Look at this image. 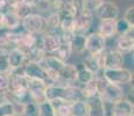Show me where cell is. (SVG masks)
<instances>
[{"mask_svg":"<svg viewBox=\"0 0 134 116\" xmlns=\"http://www.w3.org/2000/svg\"><path fill=\"white\" fill-rule=\"evenodd\" d=\"M6 2H7L8 9H13L16 6H19V5L24 4V0H6Z\"/></svg>","mask_w":134,"mask_h":116,"instance_id":"obj_44","label":"cell"},{"mask_svg":"<svg viewBox=\"0 0 134 116\" xmlns=\"http://www.w3.org/2000/svg\"><path fill=\"white\" fill-rule=\"evenodd\" d=\"M85 103L87 108L86 116H106V107L104 100L100 97L99 94L90 96L85 99Z\"/></svg>","mask_w":134,"mask_h":116,"instance_id":"obj_10","label":"cell"},{"mask_svg":"<svg viewBox=\"0 0 134 116\" xmlns=\"http://www.w3.org/2000/svg\"><path fill=\"white\" fill-rule=\"evenodd\" d=\"M37 44V38L35 35L29 34V33H25L24 36L20 38V41L16 43V49L27 55L35 45Z\"/></svg>","mask_w":134,"mask_h":116,"instance_id":"obj_17","label":"cell"},{"mask_svg":"<svg viewBox=\"0 0 134 116\" xmlns=\"http://www.w3.org/2000/svg\"><path fill=\"white\" fill-rule=\"evenodd\" d=\"M25 33H26L25 30H20V32H19L18 29H14V30H8V32H6L4 34V36L9 41V42L16 44V43L20 41V38L24 36Z\"/></svg>","mask_w":134,"mask_h":116,"instance_id":"obj_34","label":"cell"},{"mask_svg":"<svg viewBox=\"0 0 134 116\" xmlns=\"http://www.w3.org/2000/svg\"><path fill=\"white\" fill-rule=\"evenodd\" d=\"M12 11L14 12V14L20 19V21H22V20H24L25 17H27L28 15L33 14V11H34V9H33L32 7H29L28 5L21 4V5H19V6H16L15 8H13Z\"/></svg>","mask_w":134,"mask_h":116,"instance_id":"obj_31","label":"cell"},{"mask_svg":"<svg viewBox=\"0 0 134 116\" xmlns=\"http://www.w3.org/2000/svg\"><path fill=\"white\" fill-rule=\"evenodd\" d=\"M114 26H115V35H119V36L128 35L133 32V27L128 22H126L122 17L115 20Z\"/></svg>","mask_w":134,"mask_h":116,"instance_id":"obj_28","label":"cell"},{"mask_svg":"<svg viewBox=\"0 0 134 116\" xmlns=\"http://www.w3.org/2000/svg\"><path fill=\"white\" fill-rule=\"evenodd\" d=\"M14 115V105L11 101L0 105V116H13Z\"/></svg>","mask_w":134,"mask_h":116,"instance_id":"obj_37","label":"cell"},{"mask_svg":"<svg viewBox=\"0 0 134 116\" xmlns=\"http://www.w3.org/2000/svg\"><path fill=\"white\" fill-rule=\"evenodd\" d=\"M36 116H56L51 102L43 101L37 105V115Z\"/></svg>","mask_w":134,"mask_h":116,"instance_id":"obj_30","label":"cell"},{"mask_svg":"<svg viewBox=\"0 0 134 116\" xmlns=\"http://www.w3.org/2000/svg\"><path fill=\"white\" fill-rule=\"evenodd\" d=\"M14 49H16V44L9 42L4 35H0V55L7 56Z\"/></svg>","mask_w":134,"mask_h":116,"instance_id":"obj_32","label":"cell"},{"mask_svg":"<svg viewBox=\"0 0 134 116\" xmlns=\"http://www.w3.org/2000/svg\"><path fill=\"white\" fill-rule=\"evenodd\" d=\"M92 14H93L92 12H90L89 9H85L81 14L75 16V22H74L75 34L85 35V33L89 32L92 25V20H93L92 19Z\"/></svg>","mask_w":134,"mask_h":116,"instance_id":"obj_9","label":"cell"},{"mask_svg":"<svg viewBox=\"0 0 134 116\" xmlns=\"http://www.w3.org/2000/svg\"><path fill=\"white\" fill-rule=\"evenodd\" d=\"M7 62H8V66L11 69V72L16 71V70H20L25 66L26 62H27V57H26V55L22 51L14 49L7 55Z\"/></svg>","mask_w":134,"mask_h":116,"instance_id":"obj_15","label":"cell"},{"mask_svg":"<svg viewBox=\"0 0 134 116\" xmlns=\"http://www.w3.org/2000/svg\"><path fill=\"white\" fill-rule=\"evenodd\" d=\"M9 73H11V69L8 66L7 56L0 55V74H9Z\"/></svg>","mask_w":134,"mask_h":116,"instance_id":"obj_39","label":"cell"},{"mask_svg":"<svg viewBox=\"0 0 134 116\" xmlns=\"http://www.w3.org/2000/svg\"><path fill=\"white\" fill-rule=\"evenodd\" d=\"M13 116H15V115H13Z\"/></svg>","mask_w":134,"mask_h":116,"instance_id":"obj_49","label":"cell"},{"mask_svg":"<svg viewBox=\"0 0 134 116\" xmlns=\"http://www.w3.org/2000/svg\"><path fill=\"white\" fill-rule=\"evenodd\" d=\"M8 9V7H7V2L6 0H0V11L1 12H5Z\"/></svg>","mask_w":134,"mask_h":116,"instance_id":"obj_47","label":"cell"},{"mask_svg":"<svg viewBox=\"0 0 134 116\" xmlns=\"http://www.w3.org/2000/svg\"><path fill=\"white\" fill-rule=\"evenodd\" d=\"M9 85V74H0V92H7Z\"/></svg>","mask_w":134,"mask_h":116,"instance_id":"obj_42","label":"cell"},{"mask_svg":"<svg viewBox=\"0 0 134 116\" xmlns=\"http://www.w3.org/2000/svg\"><path fill=\"white\" fill-rule=\"evenodd\" d=\"M34 9L38 12H48L51 9V0H38Z\"/></svg>","mask_w":134,"mask_h":116,"instance_id":"obj_38","label":"cell"},{"mask_svg":"<svg viewBox=\"0 0 134 116\" xmlns=\"http://www.w3.org/2000/svg\"><path fill=\"white\" fill-rule=\"evenodd\" d=\"M87 108L85 100H78L71 103V114L70 116H86Z\"/></svg>","mask_w":134,"mask_h":116,"instance_id":"obj_29","label":"cell"},{"mask_svg":"<svg viewBox=\"0 0 134 116\" xmlns=\"http://www.w3.org/2000/svg\"><path fill=\"white\" fill-rule=\"evenodd\" d=\"M0 29H5L4 28V12L0 11Z\"/></svg>","mask_w":134,"mask_h":116,"instance_id":"obj_48","label":"cell"},{"mask_svg":"<svg viewBox=\"0 0 134 116\" xmlns=\"http://www.w3.org/2000/svg\"><path fill=\"white\" fill-rule=\"evenodd\" d=\"M100 63L102 70H111L122 68L124 64V55L117 51L115 49L104 50L100 53Z\"/></svg>","mask_w":134,"mask_h":116,"instance_id":"obj_6","label":"cell"},{"mask_svg":"<svg viewBox=\"0 0 134 116\" xmlns=\"http://www.w3.org/2000/svg\"><path fill=\"white\" fill-rule=\"evenodd\" d=\"M27 78V77H26ZM47 81L41 80V79H32L27 78V91L29 94V97L36 105L46 101L44 92L47 88Z\"/></svg>","mask_w":134,"mask_h":116,"instance_id":"obj_5","label":"cell"},{"mask_svg":"<svg viewBox=\"0 0 134 116\" xmlns=\"http://www.w3.org/2000/svg\"><path fill=\"white\" fill-rule=\"evenodd\" d=\"M98 84V94L100 95L104 102H110V103H115L119 100L124 99V89L122 87L117 86L109 82L104 77L97 78Z\"/></svg>","mask_w":134,"mask_h":116,"instance_id":"obj_2","label":"cell"},{"mask_svg":"<svg viewBox=\"0 0 134 116\" xmlns=\"http://www.w3.org/2000/svg\"><path fill=\"white\" fill-rule=\"evenodd\" d=\"M37 1H38V0H24V4L28 5V6H29V7H32V8L34 9V7L36 6Z\"/></svg>","mask_w":134,"mask_h":116,"instance_id":"obj_46","label":"cell"},{"mask_svg":"<svg viewBox=\"0 0 134 116\" xmlns=\"http://www.w3.org/2000/svg\"><path fill=\"white\" fill-rule=\"evenodd\" d=\"M93 78H96V76H94L93 73H91L90 71H87L85 69H82V70H78V73H77V79L76 81L79 82V84L83 86V85L87 84L89 81H91Z\"/></svg>","mask_w":134,"mask_h":116,"instance_id":"obj_33","label":"cell"},{"mask_svg":"<svg viewBox=\"0 0 134 116\" xmlns=\"http://www.w3.org/2000/svg\"><path fill=\"white\" fill-rule=\"evenodd\" d=\"M133 48H134V38L133 35L131 34L119 36L117 38V41H115V50L119 51L122 55L133 51Z\"/></svg>","mask_w":134,"mask_h":116,"instance_id":"obj_18","label":"cell"},{"mask_svg":"<svg viewBox=\"0 0 134 116\" xmlns=\"http://www.w3.org/2000/svg\"><path fill=\"white\" fill-rule=\"evenodd\" d=\"M65 64L66 63L60 60V59L56 58L55 56H46L44 60L42 62V66L46 69L48 74H56L57 72H60L61 70L64 68Z\"/></svg>","mask_w":134,"mask_h":116,"instance_id":"obj_16","label":"cell"},{"mask_svg":"<svg viewBox=\"0 0 134 116\" xmlns=\"http://www.w3.org/2000/svg\"><path fill=\"white\" fill-rule=\"evenodd\" d=\"M65 0H51V9H54L55 13H60L65 7Z\"/></svg>","mask_w":134,"mask_h":116,"instance_id":"obj_43","label":"cell"},{"mask_svg":"<svg viewBox=\"0 0 134 116\" xmlns=\"http://www.w3.org/2000/svg\"><path fill=\"white\" fill-rule=\"evenodd\" d=\"M47 19V32L46 33H58L60 30V16H58V13L53 12Z\"/></svg>","mask_w":134,"mask_h":116,"instance_id":"obj_26","label":"cell"},{"mask_svg":"<svg viewBox=\"0 0 134 116\" xmlns=\"http://www.w3.org/2000/svg\"><path fill=\"white\" fill-rule=\"evenodd\" d=\"M71 8L75 13V16L78 14H81L82 12H84L86 9V5H85V0H70L69 1Z\"/></svg>","mask_w":134,"mask_h":116,"instance_id":"obj_36","label":"cell"},{"mask_svg":"<svg viewBox=\"0 0 134 116\" xmlns=\"http://www.w3.org/2000/svg\"><path fill=\"white\" fill-rule=\"evenodd\" d=\"M105 38L100 36L98 33H91L86 36L85 51L89 55H99L105 50Z\"/></svg>","mask_w":134,"mask_h":116,"instance_id":"obj_11","label":"cell"},{"mask_svg":"<svg viewBox=\"0 0 134 116\" xmlns=\"http://www.w3.org/2000/svg\"><path fill=\"white\" fill-rule=\"evenodd\" d=\"M37 115V105L33 101H29L24 105L21 116H36Z\"/></svg>","mask_w":134,"mask_h":116,"instance_id":"obj_35","label":"cell"},{"mask_svg":"<svg viewBox=\"0 0 134 116\" xmlns=\"http://www.w3.org/2000/svg\"><path fill=\"white\" fill-rule=\"evenodd\" d=\"M122 19L125 20L126 22L130 23L132 27H134V7L133 6H130L127 9H126Z\"/></svg>","mask_w":134,"mask_h":116,"instance_id":"obj_40","label":"cell"},{"mask_svg":"<svg viewBox=\"0 0 134 116\" xmlns=\"http://www.w3.org/2000/svg\"><path fill=\"white\" fill-rule=\"evenodd\" d=\"M104 1H105V0H85L86 9H89L90 12L93 13Z\"/></svg>","mask_w":134,"mask_h":116,"instance_id":"obj_41","label":"cell"},{"mask_svg":"<svg viewBox=\"0 0 134 116\" xmlns=\"http://www.w3.org/2000/svg\"><path fill=\"white\" fill-rule=\"evenodd\" d=\"M21 26L26 33L33 35H43L47 32V19L41 14L33 13L22 20Z\"/></svg>","mask_w":134,"mask_h":116,"instance_id":"obj_3","label":"cell"},{"mask_svg":"<svg viewBox=\"0 0 134 116\" xmlns=\"http://www.w3.org/2000/svg\"><path fill=\"white\" fill-rule=\"evenodd\" d=\"M71 52H72V51H71V46L69 43H61V45L58 46V49L53 53V55L55 56L56 58L60 59V60L65 63V62L70 58Z\"/></svg>","mask_w":134,"mask_h":116,"instance_id":"obj_27","label":"cell"},{"mask_svg":"<svg viewBox=\"0 0 134 116\" xmlns=\"http://www.w3.org/2000/svg\"><path fill=\"white\" fill-rule=\"evenodd\" d=\"M41 48L47 53H54L61 45V37L57 33H44L41 38Z\"/></svg>","mask_w":134,"mask_h":116,"instance_id":"obj_13","label":"cell"},{"mask_svg":"<svg viewBox=\"0 0 134 116\" xmlns=\"http://www.w3.org/2000/svg\"><path fill=\"white\" fill-rule=\"evenodd\" d=\"M109 82L117 86H124L128 85L133 81V72L128 69L119 68V69H111L103 70V76Z\"/></svg>","mask_w":134,"mask_h":116,"instance_id":"obj_4","label":"cell"},{"mask_svg":"<svg viewBox=\"0 0 134 116\" xmlns=\"http://www.w3.org/2000/svg\"><path fill=\"white\" fill-rule=\"evenodd\" d=\"M60 16V32L61 33H74V22H75V13L71 8L69 1L62 11L58 13Z\"/></svg>","mask_w":134,"mask_h":116,"instance_id":"obj_8","label":"cell"},{"mask_svg":"<svg viewBox=\"0 0 134 116\" xmlns=\"http://www.w3.org/2000/svg\"><path fill=\"white\" fill-rule=\"evenodd\" d=\"M7 101H9L7 92H0V105L5 103V102H7Z\"/></svg>","mask_w":134,"mask_h":116,"instance_id":"obj_45","label":"cell"},{"mask_svg":"<svg viewBox=\"0 0 134 116\" xmlns=\"http://www.w3.org/2000/svg\"><path fill=\"white\" fill-rule=\"evenodd\" d=\"M24 74L27 78L32 79H41V80H48V72L42 66V64L34 63V62H26L24 66Z\"/></svg>","mask_w":134,"mask_h":116,"instance_id":"obj_12","label":"cell"},{"mask_svg":"<svg viewBox=\"0 0 134 116\" xmlns=\"http://www.w3.org/2000/svg\"><path fill=\"white\" fill-rule=\"evenodd\" d=\"M46 101L53 102L56 100L65 101L72 103L78 100H84L82 96L81 87L79 86H57V85H48L44 92Z\"/></svg>","mask_w":134,"mask_h":116,"instance_id":"obj_1","label":"cell"},{"mask_svg":"<svg viewBox=\"0 0 134 116\" xmlns=\"http://www.w3.org/2000/svg\"><path fill=\"white\" fill-rule=\"evenodd\" d=\"M81 92H82V96L85 100L90 96H93V95L98 94V84H97V77L93 78L91 81H89L87 84L83 85L81 87Z\"/></svg>","mask_w":134,"mask_h":116,"instance_id":"obj_25","label":"cell"},{"mask_svg":"<svg viewBox=\"0 0 134 116\" xmlns=\"http://www.w3.org/2000/svg\"><path fill=\"white\" fill-rule=\"evenodd\" d=\"M98 34L104 38L113 37L115 35L114 21H100L98 26Z\"/></svg>","mask_w":134,"mask_h":116,"instance_id":"obj_22","label":"cell"},{"mask_svg":"<svg viewBox=\"0 0 134 116\" xmlns=\"http://www.w3.org/2000/svg\"><path fill=\"white\" fill-rule=\"evenodd\" d=\"M85 45H86V36L82 35V34H75L72 35L70 42V46H71V51L82 55V53L85 52Z\"/></svg>","mask_w":134,"mask_h":116,"instance_id":"obj_20","label":"cell"},{"mask_svg":"<svg viewBox=\"0 0 134 116\" xmlns=\"http://www.w3.org/2000/svg\"><path fill=\"white\" fill-rule=\"evenodd\" d=\"M55 110L56 116H70L71 114V103L65 101H61V100H56V101L51 102Z\"/></svg>","mask_w":134,"mask_h":116,"instance_id":"obj_24","label":"cell"},{"mask_svg":"<svg viewBox=\"0 0 134 116\" xmlns=\"http://www.w3.org/2000/svg\"><path fill=\"white\" fill-rule=\"evenodd\" d=\"M20 19L14 14L12 9H7L4 12V28L8 30H14L18 29L20 26Z\"/></svg>","mask_w":134,"mask_h":116,"instance_id":"obj_21","label":"cell"},{"mask_svg":"<svg viewBox=\"0 0 134 116\" xmlns=\"http://www.w3.org/2000/svg\"><path fill=\"white\" fill-rule=\"evenodd\" d=\"M46 56H47V53H46L44 50L41 48V45L36 44L27 55H26V57H27L28 62H34V63L42 64V62L44 60Z\"/></svg>","mask_w":134,"mask_h":116,"instance_id":"obj_23","label":"cell"},{"mask_svg":"<svg viewBox=\"0 0 134 116\" xmlns=\"http://www.w3.org/2000/svg\"><path fill=\"white\" fill-rule=\"evenodd\" d=\"M100 21H115L119 16V7L112 1H104L94 11Z\"/></svg>","mask_w":134,"mask_h":116,"instance_id":"obj_7","label":"cell"},{"mask_svg":"<svg viewBox=\"0 0 134 116\" xmlns=\"http://www.w3.org/2000/svg\"><path fill=\"white\" fill-rule=\"evenodd\" d=\"M83 68L96 76L99 72V70H102L100 53L99 55H87L83 60Z\"/></svg>","mask_w":134,"mask_h":116,"instance_id":"obj_19","label":"cell"},{"mask_svg":"<svg viewBox=\"0 0 134 116\" xmlns=\"http://www.w3.org/2000/svg\"><path fill=\"white\" fill-rule=\"evenodd\" d=\"M133 102L128 99H121L113 103L111 116H133Z\"/></svg>","mask_w":134,"mask_h":116,"instance_id":"obj_14","label":"cell"}]
</instances>
